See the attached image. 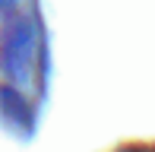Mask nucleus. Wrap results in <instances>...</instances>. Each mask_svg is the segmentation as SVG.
I'll use <instances>...</instances> for the list:
<instances>
[{
    "mask_svg": "<svg viewBox=\"0 0 155 152\" xmlns=\"http://www.w3.org/2000/svg\"><path fill=\"white\" fill-rule=\"evenodd\" d=\"M124 152H155V146H130V149H124Z\"/></svg>",
    "mask_w": 155,
    "mask_h": 152,
    "instance_id": "f03ea898",
    "label": "nucleus"
},
{
    "mask_svg": "<svg viewBox=\"0 0 155 152\" xmlns=\"http://www.w3.org/2000/svg\"><path fill=\"white\" fill-rule=\"evenodd\" d=\"M38 60H41V35L35 19L16 16L13 22H6L0 32V70L10 79L22 82L35 73Z\"/></svg>",
    "mask_w": 155,
    "mask_h": 152,
    "instance_id": "f257e3e1",
    "label": "nucleus"
},
{
    "mask_svg": "<svg viewBox=\"0 0 155 152\" xmlns=\"http://www.w3.org/2000/svg\"><path fill=\"white\" fill-rule=\"evenodd\" d=\"M6 6H13V0H0V13H3Z\"/></svg>",
    "mask_w": 155,
    "mask_h": 152,
    "instance_id": "7ed1b4c3",
    "label": "nucleus"
}]
</instances>
